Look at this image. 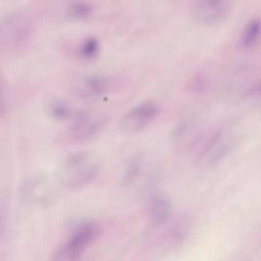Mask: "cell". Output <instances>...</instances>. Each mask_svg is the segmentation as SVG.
Instances as JSON below:
<instances>
[{"mask_svg": "<svg viewBox=\"0 0 261 261\" xmlns=\"http://www.w3.org/2000/svg\"><path fill=\"white\" fill-rule=\"evenodd\" d=\"M172 207L170 198L162 191H155L149 195L147 213L149 223L154 227H163L172 216Z\"/></svg>", "mask_w": 261, "mask_h": 261, "instance_id": "cell-9", "label": "cell"}, {"mask_svg": "<svg viewBox=\"0 0 261 261\" xmlns=\"http://www.w3.org/2000/svg\"><path fill=\"white\" fill-rule=\"evenodd\" d=\"M237 140L223 128L204 129L193 151L197 163L204 168L216 166L234 147Z\"/></svg>", "mask_w": 261, "mask_h": 261, "instance_id": "cell-1", "label": "cell"}, {"mask_svg": "<svg viewBox=\"0 0 261 261\" xmlns=\"http://www.w3.org/2000/svg\"><path fill=\"white\" fill-rule=\"evenodd\" d=\"M260 39V22L259 18L250 19L240 35L238 45L244 49L254 48Z\"/></svg>", "mask_w": 261, "mask_h": 261, "instance_id": "cell-11", "label": "cell"}, {"mask_svg": "<svg viewBox=\"0 0 261 261\" xmlns=\"http://www.w3.org/2000/svg\"><path fill=\"white\" fill-rule=\"evenodd\" d=\"M111 82L107 76L100 74H91L84 80L81 91L85 97H95L106 93Z\"/></svg>", "mask_w": 261, "mask_h": 261, "instance_id": "cell-10", "label": "cell"}, {"mask_svg": "<svg viewBox=\"0 0 261 261\" xmlns=\"http://www.w3.org/2000/svg\"><path fill=\"white\" fill-rule=\"evenodd\" d=\"M94 11V7L90 3L75 1L68 4L66 13L68 17L74 19H84L91 16Z\"/></svg>", "mask_w": 261, "mask_h": 261, "instance_id": "cell-12", "label": "cell"}, {"mask_svg": "<svg viewBox=\"0 0 261 261\" xmlns=\"http://www.w3.org/2000/svg\"><path fill=\"white\" fill-rule=\"evenodd\" d=\"M6 93L4 87L0 85V114L5 110L6 107Z\"/></svg>", "mask_w": 261, "mask_h": 261, "instance_id": "cell-15", "label": "cell"}, {"mask_svg": "<svg viewBox=\"0 0 261 261\" xmlns=\"http://www.w3.org/2000/svg\"><path fill=\"white\" fill-rule=\"evenodd\" d=\"M57 189L48 177L36 175L24 181L20 189V198L25 205L44 207L49 205L56 197Z\"/></svg>", "mask_w": 261, "mask_h": 261, "instance_id": "cell-6", "label": "cell"}, {"mask_svg": "<svg viewBox=\"0 0 261 261\" xmlns=\"http://www.w3.org/2000/svg\"><path fill=\"white\" fill-rule=\"evenodd\" d=\"M98 229L92 223H84L74 230L69 239L56 250L49 261H79L86 249L94 242Z\"/></svg>", "mask_w": 261, "mask_h": 261, "instance_id": "cell-4", "label": "cell"}, {"mask_svg": "<svg viewBox=\"0 0 261 261\" xmlns=\"http://www.w3.org/2000/svg\"><path fill=\"white\" fill-rule=\"evenodd\" d=\"M160 111L156 100H144L125 113L119 123L120 129L129 135L139 134L155 121Z\"/></svg>", "mask_w": 261, "mask_h": 261, "instance_id": "cell-5", "label": "cell"}, {"mask_svg": "<svg viewBox=\"0 0 261 261\" xmlns=\"http://www.w3.org/2000/svg\"><path fill=\"white\" fill-rule=\"evenodd\" d=\"M101 168V160L96 152L92 151L76 152L64 165L62 181L68 189H82L97 178Z\"/></svg>", "mask_w": 261, "mask_h": 261, "instance_id": "cell-2", "label": "cell"}, {"mask_svg": "<svg viewBox=\"0 0 261 261\" xmlns=\"http://www.w3.org/2000/svg\"><path fill=\"white\" fill-rule=\"evenodd\" d=\"M50 115L56 120H63L72 115V109L68 103L57 100L50 105Z\"/></svg>", "mask_w": 261, "mask_h": 261, "instance_id": "cell-14", "label": "cell"}, {"mask_svg": "<svg viewBox=\"0 0 261 261\" xmlns=\"http://www.w3.org/2000/svg\"><path fill=\"white\" fill-rule=\"evenodd\" d=\"M35 31L33 19L25 13H13L0 19V48L16 50L30 42Z\"/></svg>", "mask_w": 261, "mask_h": 261, "instance_id": "cell-3", "label": "cell"}, {"mask_svg": "<svg viewBox=\"0 0 261 261\" xmlns=\"http://www.w3.org/2000/svg\"><path fill=\"white\" fill-rule=\"evenodd\" d=\"M232 9L231 3L226 0H201L191 4L189 16L199 25L212 27L227 20Z\"/></svg>", "mask_w": 261, "mask_h": 261, "instance_id": "cell-7", "label": "cell"}, {"mask_svg": "<svg viewBox=\"0 0 261 261\" xmlns=\"http://www.w3.org/2000/svg\"><path fill=\"white\" fill-rule=\"evenodd\" d=\"M79 55L85 60H93L100 54V43L97 38L94 36L87 37L80 44Z\"/></svg>", "mask_w": 261, "mask_h": 261, "instance_id": "cell-13", "label": "cell"}, {"mask_svg": "<svg viewBox=\"0 0 261 261\" xmlns=\"http://www.w3.org/2000/svg\"><path fill=\"white\" fill-rule=\"evenodd\" d=\"M107 123V118L97 113L81 111L73 117L69 135L74 141L85 142L98 135Z\"/></svg>", "mask_w": 261, "mask_h": 261, "instance_id": "cell-8", "label": "cell"}]
</instances>
